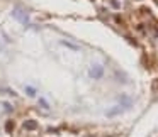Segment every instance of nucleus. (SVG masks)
I'll return each instance as SVG.
<instances>
[{
  "label": "nucleus",
  "instance_id": "obj_4",
  "mask_svg": "<svg viewBox=\"0 0 158 137\" xmlns=\"http://www.w3.org/2000/svg\"><path fill=\"white\" fill-rule=\"evenodd\" d=\"M61 44H63V46H66V48H68V49H73V51H78V46L72 44V42H66V41H61Z\"/></svg>",
  "mask_w": 158,
  "mask_h": 137
},
{
  "label": "nucleus",
  "instance_id": "obj_2",
  "mask_svg": "<svg viewBox=\"0 0 158 137\" xmlns=\"http://www.w3.org/2000/svg\"><path fill=\"white\" fill-rule=\"evenodd\" d=\"M90 76L95 78V80L102 78V76H104V68H102V66H92V68H90Z\"/></svg>",
  "mask_w": 158,
  "mask_h": 137
},
{
  "label": "nucleus",
  "instance_id": "obj_1",
  "mask_svg": "<svg viewBox=\"0 0 158 137\" xmlns=\"http://www.w3.org/2000/svg\"><path fill=\"white\" fill-rule=\"evenodd\" d=\"M12 15H14L17 21H21V22H27V14H22V9L21 7H15L14 10H12Z\"/></svg>",
  "mask_w": 158,
  "mask_h": 137
},
{
  "label": "nucleus",
  "instance_id": "obj_3",
  "mask_svg": "<svg viewBox=\"0 0 158 137\" xmlns=\"http://www.w3.org/2000/svg\"><path fill=\"white\" fill-rule=\"evenodd\" d=\"M24 127H26V129H29V130H34L36 127H38V122H36V120H26Z\"/></svg>",
  "mask_w": 158,
  "mask_h": 137
}]
</instances>
